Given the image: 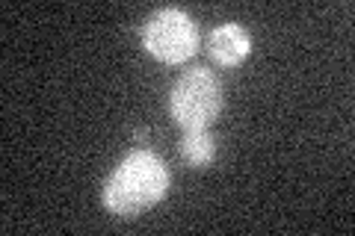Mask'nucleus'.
<instances>
[{
  "label": "nucleus",
  "instance_id": "nucleus-1",
  "mask_svg": "<svg viewBox=\"0 0 355 236\" xmlns=\"http://www.w3.org/2000/svg\"><path fill=\"white\" fill-rule=\"evenodd\" d=\"M169 189V168L151 151H133L104 183V207L121 219H137Z\"/></svg>",
  "mask_w": 355,
  "mask_h": 236
},
{
  "label": "nucleus",
  "instance_id": "nucleus-2",
  "mask_svg": "<svg viewBox=\"0 0 355 236\" xmlns=\"http://www.w3.org/2000/svg\"><path fill=\"white\" fill-rule=\"evenodd\" d=\"M169 107L184 130H207L222 112V86L207 69H190L172 86Z\"/></svg>",
  "mask_w": 355,
  "mask_h": 236
},
{
  "label": "nucleus",
  "instance_id": "nucleus-3",
  "mask_svg": "<svg viewBox=\"0 0 355 236\" xmlns=\"http://www.w3.org/2000/svg\"><path fill=\"white\" fill-rule=\"evenodd\" d=\"M142 42L151 56H157L160 62L178 65L190 60L198 48V30L193 18L181 12V9H160L148 18L146 30H142Z\"/></svg>",
  "mask_w": 355,
  "mask_h": 236
},
{
  "label": "nucleus",
  "instance_id": "nucleus-4",
  "mask_svg": "<svg viewBox=\"0 0 355 236\" xmlns=\"http://www.w3.org/2000/svg\"><path fill=\"white\" fill-rule=\"evenodd\" d=\"M207 51L214 56V62L222 69H234L252 51V36L240 24H222L210 33L207 39Z\"/></svg>",
  "mask_w": 355,
  "mask_h": 236
},
{
  "label": "nucleus",
  "instance_id": "nucleus-5",
  "mask_svg": "<svg viewBox=\"0 0 355 236\" xmlns=\"http://www.w3.org/2000/svg\"><path fill=\"white\" fill-rule=\"evenodd\" d=\"M181 156L190 168H205L214 163L216 156V145L214 136L207 130H184V139H181Z\"/></svg>",
  "mask_w": 355,
  "mask_h": 236
},
{
  "label": "nucleus",
  "instance_id": "nucleus-6",
  "mask_svg": "<svg viewBox=\"0 0 355 236\" xmlns=\"http://www.w3.org/2000/svg\"><path fill=\"white\" fill-rule=\"evenodd\" d=\"M133 139H137V142H146V139H148V130H137V133H133Z\"/></svg>",
  "mask_w": 355,
  "mask_h": 236
}]
</instances>
